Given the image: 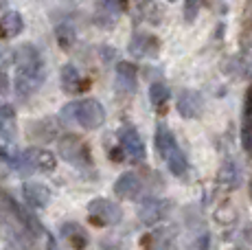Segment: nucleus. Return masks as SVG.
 Here are the masks:
<instances>
[{
  "label": "nucleus",
  "mask_w": 252,
  "mask_h": 250,
  "mask_svg": "<svg viewBox=\"0 0 252 250\" xmlns=\"http://www.w3.org/2000/svg\"><path fill=\"white\" fill-rule=\"evenodd\" d=\"M11 60L16 64V79H13L16 94L22 99L33 97L46 79V62L40 49L27 42V44H20L13 51Z\"/></svg>",
  "instance_id": "1"
},
{
  "label": "nucleus",
  "mask_w": 252,
  "mask_h": 250,
  "mask_svg": "<svg viewBox=\"0 0 252 250\" xmlns=\"http://www.w3.org/2000/svg\"><path fill=\"white\" fill-rule=\"evenodd\" d=\"M62 119L81 125L84 129H99L105 123V108L101 105L99 99L88 97V99L66 103L62 108Z\"/></svg>",
  "instance_id": "2"
},
{
  "label": "nucleus",
  "mask_w": 252,
  "mask_h": 250,
  "mask_svg": "<svg viewBox=\"0 0 252 250\" xmlns=\"http://www.w3.org/2000/svg\"><path fill=\"white\" fill-rule=\"evenodd\" d=\"M57 147H60V156L64 158L66 162H70V165H75V167L90 165L88 147H86L84 141H81L79 136H75V134H64V136H60Z\"/></svg>",
  "instance_id": "3"
},
{
  "label": "nucleus",
  "mask_w": 252,
  "mask_h": 250,
  "mask_svg": "<svg viewBox=\"0 0 252 250\" xmlns=\"http://www.w3.org/2000/svg\"><path fill=\"white\" fill-rule=\"evenodd\" d=\"M88 215L92 219V224L99 226H114L123 219V211L119 204H114L108 198H94L88 204Z\"/></svg>",
  "instance_id": "4"
},
{
  "label": "nucleus",
  "mask_w": 252,
  "mask_h": 250,
  "mask_svg": "<svg viewBox=\"0 0 252 250\" xmlns=\"http://www.w3.org/2000/svg\"><path fill=\"white\" fill-rule=\"evenodd\" d=\"M119 141H121V152L127 158H132L134 162H143L145 158H147L145 143L134 125H123V127L119 129Z\"/></svg>",
  "instance_id": "5"
},
{
  "label": "nucleus",
  "mask_w": 252,
  "mask_h": 250,
  "mask_svg": "<svg viewBox=\"0 0 252 250\" xmlns=\"http://www.w3.org/2000/svg\"><path fill=\"white\" fill-rule=\"evenodd\" d=\"M171 213V202L164 198H145L138 209V219L145 226H156L164 222Z\"/></svg>",
  "instance_id": "6"
},
{
  "label": "nucleus",
  "mask_w": 252,
  "mask_h": 250,
  "mask_svg": "<svg viewBox=\"0 0 252 250\" xmlns=\"http://www.w3.org/2000/svg\"><path fill=\"white\" fill-rule=\"evenodd\" d=\"M24 171H53L57 167V158L44 147H29L22 152Z\"/></svg>",
  "instance_id": "7"
},
{
  "label": "nucleus",
  "mask_w": 252,
  "mask_h": 250,
  "mask_svg": "<svg viewBox=\"0 0 252 250\" xmlns=\"http://www.w3.org/2000/svg\"><path fill=\"white\" fill-rule=\"evenodd\" d=\"M178 112L184 119H197L202 114V108H204V101H202V94L195 93V90H182L178 94Z\"/></svg>",
  "instance_id": "8"
},
{
  "label": "nucleus",
  "mask_w": 252,
  "mask_h": 250,
  "mask_svg": "<svg viewBox=\"0 0 252 250\" xmlns=\"http://www.w3.org/2000/svg\"><path fill=\"white\" fill-rule=\"evenodd\" d=\"M114 193L125 200L138 198V195L143 193V180H140V176L134 174V171H125V174L119 176V180L114 182Z\"/></svg>",
  "instance_id": "9"
},
{
  "label": "nucleus",
  "mask_w": 252,
  "mask_h": 250,
  "mask_svg": "<svg viewBox=\"0 0 252 250\" xmlns=\"http://www.w3.org/2000/svg\"><path fill=\"white\" fill-rule=\"evenodd\" d=\"M22 193L31 209H46L48 202H51V191H48V187L42 185V182H24Z\"/></svg>",
  "instance_id": "10"
},
{
  "label": "nucleus",
  "mask_w": 252,
  "mask_h": 250,
  "mask_svg": "<svg viewBox=\"0 0 252 250\" xmlns=\"http://www.w3.org/2000/svg\"><path fill=\"white\" fill-rule=\"evenodd\" d=\"M156 150H158V154H160L162 160H167L173 152L180 150V145H178L173 132L164 123H158V127H156Z\"/></svg>",
  "instance_id": "11"
},
{
  "label": "nucleus",
  "mask_w": 252,
  "mask_h": 250,
  "mask_svg": "<svg viewBox=\"0 0 252 250\" xmlns=\"http://www.w3.org/2000/svg\"><path fill=\"white\" fill-rule=\"evenodd\" d=\"M129 53L136 57H147L154 55L158 51V40L154 35H147V33H134V37L129 40Z\"/></svg>",
  "instance_id": "12"
},
{
  "label": "nucleus",
  "mask_w": 252,
  "mask_h": 250,
  "mask_svg": "<svg viewBox=\"0 0 252 250\" xmlns=\"http://www.w3.org/2000/svg\"><path fill=\"white\" fill-rule=\"evenodd\" d=\"M22 29H24V20L18 11L9 9V11H4L0 16V37H16L22 33Z\"/></svg>",
  "instance_id": "13"
},
{
  "label": "nucleus",
  "mask_w": 252,
  "mask_h": 250,
  "mask_svg": "<svg viewBox=\"0 0 252 250\" xmlns=\"http://www.w3.org/2000/svg\"><path fill=\"white\" fill-rule=\"evenodd\" d=\"M116 81L125 93L136 90V66L132 62H119L116 64Z\"/></svg>",
  "instance_id": "14"
},
{
  "label": "nucleus",
  "mask_w": 252,
  "mask_h": 250,
  "mask_svg": "<svg viewBox=\"0 0 252 250\" xmlns=\"http://www.w3.org/2000/svg\"><path fill=\"white\" fill-rule=\"evenodd\" d=\"M241 141H244L246 152L252 154V90L246 94L244 103V119H241Z\"/></svg>",
  "instance_id": "15"
},
{
  "label": "nucleus",
  "mask_w": 252,
  "mask_h": 250,
  "mask_svg": "<svg viewBox=\"0 0 252 250\" xmlns=\"http://www.w3.org/2000/svg\"><path fill=\"white\" fill-rule=\"evenodd\" d=\"M62 235H64L66 242L77 250H84L86 246H88V233L77 224H64L62 226Z\"/></svg>",
  "instance_id": "16"
},
{
  "label": "nucleus",
  "mask_w": 252,
  "mask_h": 250,
  "mask_svg": "<svg viewBox=\"0 0 252 250\" xmlns=\"http://www.w3.org/2000/svg\"><path fill=\"white\" fill-rule=\"evenodd\" d=\"M60 77H62V88H64L68 94H75L81 90V73L77 70V66H72V64L62 66Z\"/></svg>",
  "instance_id": "17"
},
{
  "label": "nucleus",
  "mask_w": 252,
  "mask_h": 250,
  "mask_svg": "<svg viewBox=\"0 0 252 250\" xmlns=\"http://www.w3.org/2000/svg\"><path fill=\"white\" fill-rule=\"evenodd\" d=\"M239 182H241V169L237 167L235 160H230L228 158V160L221 165V169H220V185L226 187V189H235Z\"/></svg>",
  "instance_id": "18"
},
{
  "label": "nucleus",
  "mask_w": 252,
  "mask_h": 250,
  "mask_svg": "<svg viewBox=\"0 0 252 250\" xmlns=\"http://www.w3.org/2000/svg\"><path fill=\"white\" fill-rule=\"evenodd\" d=\"M164 162H167L169 171H171L173 176H178V178H184V176H187V171H189V160H187V154H184L182 150L173 152Z\"/></svg>",
  "instance_id": "19"
},
{
  "label": "nucleus",
  "mask_w": 252,
  "mask_h": 250,
  "mask_svg": "<svg viewBox=\"0 0 252 250\" xmlns=\"http://www.w3.org/2000/svg\"><path fill=\"white\" fill-rule=\"evenodd\" d=\"M16 127V110L13 105L0 101V134H9Z\"/></svg>",
  "instance_id": "20"
},
{
  "label": "nucleus",
  "mask_w": 252,
  "mask_h": 250,
  "mask_svg": "<svg viewBox=\"0 0 252 250\" xmlns=\"http://www.w3.org/2000/svg\"><path fill=\"white\" fill-rule=\"evenodd\" d=\"M55 35H57L60 46H64V49L72 46V44H75V40H77V31H75V27H72V22H68V20L62 22V25H57Z\"/></svg>",
  "instance_id": "21"
},
{
  "label": "nucleus",
  "mask_w": 252,
  "mask_h": 250,
  "mask_svg": "<svg viewBox=\"0 0 252 250\" xmlns=\"http://www.w3.org/2000/svg\"><path fill=\"white\" fill-rule=\"evenodd\" d=\"M33 134H35V138H40V141H51V138H57V125L53 121H35Z\"/></svg>",
  "instance_id": "22"
},
{
  "label": "nucleus",
  "mask_w": 252,
  "mask_h": 250,
  "mask_svg": "<svg viewBox=\"0 0 252 250\" xmlns=\"http://www.w3.org/2000/svg\"><path fill=\"white\" fill-rule=\"evenodd\" d=\"M149 99L154 108H160L164 101L169 99V88L164 84H152L149 86Z\"/></svg>",
  "instance_id": "23"
},
{
  "label": "nucleus",
  "mask_w": 252,
  "mask_h": 250,
  "mask_svg": "<svg viewBox=\"0 0 252 250\" xmlns=\"http://www.w3.org/2000/svg\"><path fill=\"white\" fill-rule=\"evenodd\" d=\"M241 70H244V75H248V77H252V44L246 49V53L241 55Z\"/></svg>",
  "instance_id": "24"
},
{
  "label": "nucleus",
  "mask_w": 252,
  "mask_h": 250,
  "mask_svg": "<svg viewBox=\"0 0 252 250\" xmlns=\"http://www.w3.org/2000/svg\"><path fill=\"white\" fill-rule=\"evenodd\" d=\"M197 9H200V4H195V2H187V4H184V16H187V20H189V22L195 20Z\"/></svg>",
  "instance_id": "25"
},
{
  "label": "nucleus",
  "mask_w": 252,
  "mask_h": 250,
  "mask_svg": "<svg viewBox=\"0 0 252 250\" xmlns=\"http://www.w3.org/2000/svg\"><path fill=\"white\" fill-rule=\"evenodd\" d=\"M208 248H211V237H208V235L197 239V250H208Z\"/></svg>",
  "instance_id": "26"
},
{
  "label": "nucleus",
  "mask_w": 252,
  "mask_h": 250,
  "mask_svg": "<svg viewBox=\"0 0 252 250\" xmlns=\"http://www.w3.org/2000/svg\"><path fill=\"white\" fill-rule=\"evenodd\" d=\"M9 60H11V53H9L7 49H4L2 44H0V66H4Z\"/></svg>",
  "instance_id": "27"
},
{
  "label": "nucleus",
  "mask_w": 252,
  "mask_h": 250,
  "mask_svg": "<svg viewBox=\"0 0 252 250\" xmlns=\"http://www.w3.org/2000/svg\"><path fill=\"white\" fill-rule=\"evenodd\" d=\"M7 90H9V79H7V75L0 70V94L7 93Z\"/></svg>",
  "instance_id": "28"
},
{
  "label": "nucleus",
  "mask_w": 252,
  "mask_h": 250,
  "mask_svg": "<svg viewBox=\"0 0 252 250\" xmlns=\"http://www.w3.org/2000/svg\"><path fill=\"white\" fill-rule=\"evenodd\" d=\"M48 250H55V246H53V244H48Z\"/></svg>",
  "instance_id": "29"
},
{
  "label": "nucleus",
  "mask_w": 252,
  "mask_h": 250,
  "mask_svg": "<svg viewBox=\"0 0 252 250\" xmlns=\"http://www.w3.org/2000/svg\"><path fill=\"white\" fill-rule=\"evenodd\" d=\"M250 198H252V180H250Z\"/></svg>",
  "instance_id": "30"
},
{
  "label": "nucleus",
  "mask_w": 252,
  "mask_h": 250,
  "mask_svg": "<svg viewBox=\"0 0 252 250\" xmlns=\"http://www.w3.org/2000/svg\"><path fill=\"white\" fill-rule=\"evenodd\" d=\"M0 9H2V4H0Z\"/></svg>",
  "instance_id": "31"
}]
</instances>
